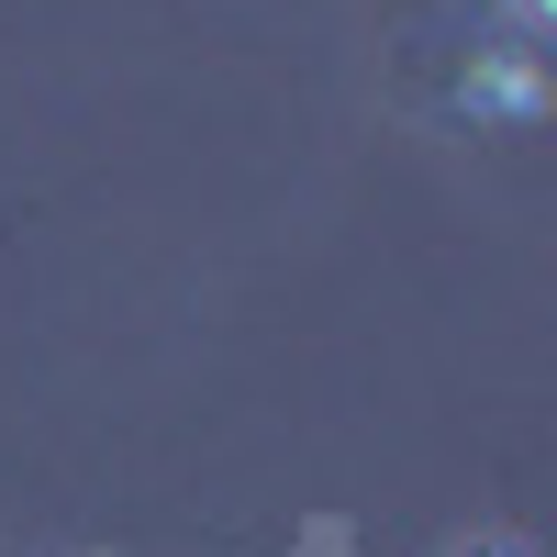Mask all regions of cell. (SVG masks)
<instances>
[{"label":"cell","instance_id":"cell-1","mask_svg":"<svg viewBox=\"0 0 557 557\" xmlns=\"http://www.w3.org/2000/svg\"><path fill=\"white\" fill-rule=\"evenodd\" d=\"M457 101H469V112H502V123H524V112H546V78H535V57H480L469 78H457Z\"/></svg>","mask_w":557,"mask_h":557},{"label":"cell","instance_id":"cell-2","mask_svg":"<svg viewBox=\"0 0 557 557\" xmlns=\"http://www.w3.org/2000/svg\"><path fill=\"white\" fill-rule=\"evenodd\" d=\"M513 12H524V23H557V0H513Z\"/></svg>","mask_w":557,"mask_h":557},{"label":"cell","instance_id":"cell-3","mask_svg":"<svg viewBox=\"0 0 557 557\" xmlns=\"http://www.w3.org/2000/svg\"><path fill=\"white\" fill-rule=\"evenodd\" d=\"M491 557H513V546H491Z\"/></svg>","mask_w":557,"mask_h":557}]
</instances>
